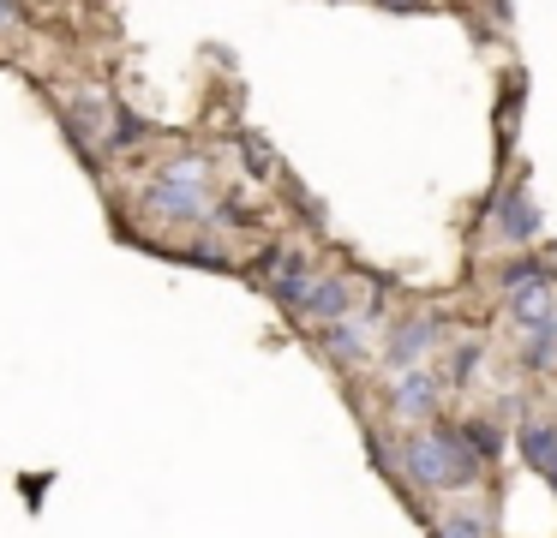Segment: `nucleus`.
Wrapping results in <instances>:
<instances>
[{
  "instance_id": "1",
  "label": "nucleus",
  "mask_w": 557,
  "mask_h": 538,
  "mask_svg": "<svg viewBox=\"0 0 557 538\" xmlns=\"http://www.w3.org/2000/svg\"><path fill=\"white\" fill-rule=\"evenodd\" d=\"M396 473L420 490H473L485 478V461L468 442V430L437 418V425H413L408 437H401Z\"/></svg>"
},
{
  "instance_id": "9",
  "label": "nucleus",
  "mask_w": 557,
  "mask_h": 538,
  "mask_svg": "<svg viewBox=\"0 0 557 538\" xmlns=\"http://www.w3.org/2000/svg\"><path fill=\"white\" fill-rule=\"evenodd\" d=\"M354 299H360L354 275H318V281L306 287V299H300V317H312V323H342V317H354Z\"/></svg>"
},
{
  "instance_id": "3",
  "label": "nucleus",
  "mask_w": 557,
  "mask_h": 538,
  "mask_svg": "<svg viewBox=\"0 0 557 538\" xmlns=\"http://www.w3.org/2000/svg\"><path fill=\"white\" fill-rule=\"evenodd\" d=\"M437 341H444V317H437V311H413V317H401L396 329L384 335V347H377V365H384L389 377H401V371H420L425 359H432Z\"/></svg>"
},
{
  "instance_id": "15",
  "label": "nucleus",
  "mask_w": 557,
  "mask_h": 538,
  "mask_svg": "<svg viewBox=\"0 0 557 538\" xmlns=\"http://www.w3.org/2000/svg\"><path fill=\"white\" fill-rule=\"evenodd\" d=\"M240 162H246V174H252V179H270V174H276V155H270L264 138H240Z\"/></svg>"
},
{
  "instance_id": "11",
  "label": "nucleus",
  "mask_w": 557,
  "mask_h": 538,
  "mask_svg": "<svg viewBox=\"0 0 557 538\" xmlns=\"http://www.w3.org/2000/svg\"><path fill=\"white\" fill-rule=\"evenodd\" d=\"M437 538H492V514L480 502H449L444 521H437Z\"/></svg>"
},
{
  "instance_id": "8",
  "label": "nucleus",
  "mask_w": 557,
  "mask_h": 538,
  "mask_svg": "<svg viewBox=\"0 0 557 538\" xmlns=\"http://www.w3.org/2000/svg\"><path fill=\"white\" fill-rule=\"evenodd\" d=\"M372 317H377V305L366 311V317L318 323V347H324L336 365H360V359H372Z\"/></svg>"
},
{
  "instance_id": "2",
  "label": "nucleus",
  "mask_w": 557,
  "mask_h": 538,
  "mask_svg": "<svg viewBox=\"0 0 557 538\" xmlns=\"http://www.w3.org/2000/svg\"><path fill=\"white\" fill-rule=\"evenodd\" d=\"M150 215H162V222L186 227V222H205L216 203H210V179H205V162L198 155H181V162H169L157 179H150L145 191Z\"/></svg>"
},
{
  "instance_id": "16",
  "label": "nucleus",
  "mask_w": 557,
  "mask_h": 538,
  "mask_svg": "<svg viewBox=\"0 0 557 538\" xmlns=\"http://www.w3.org/2000/svg\"><path fill=\"white\" fill-rule=\"evenodd\" d=\"M533 275H545V263H540V258H509L504 270H497V287H504V293H509V287L533 281Z\"/></svg>"
},
{
  "instance_id": "5",
  "label": "nucleus",
  "mask_w": 557,
  "mask_h": 538,
  "mask_svg": "<svg viewBox=\"0 0 557 538\" xmlns=\"http://www.w3.org/2000/svg\"><path fill=\"white\" fill-rule=\"evenodd\" d=\"M264 281H270V293H276L282 305L300 311L306 287H312L318 275H312V258H306V251H294V246H270V251H264Z\"/></svg>"
},
{
  "instance_id": "6",
  "label": "nucleus",
  "mask_w": 557,
  "mask_h": 538,
  "mask_svg": "<svg viewBox=\"0 0 557 538\" xmlns=\"http://www.w3.org/2000/svg\"><path fill=\"white\" fill-rule=\"evenodd\" d=\"M504 311H509V323H521V329H545V323H557V281L552 275H533V281L509 287Z\"/></svg>"
},
{
  "instance_id": "14",
  "label": "nucleus",
  "mask_w": 557,
  "mask_h": 538,
  "mask_svg": "<svg viewBox=\"0 0 557 538\" xmlns=\"http://www.w3.org/2000/svg\"><path fill=\"white\" fill-rule=\"evenodd\" d=\"M485 365V341H456V347H449V383H456V389H461V383H473V371H480Z\"/></svg>"
},
{
  "instance_id": "7",
  "label": "nucleus",
  "mask_w": 557,
  "mask_h": 538,
  "mask_svg": "<svg viewBox=\"0 0 557 538\" xmlns=\"http://www.w3.org/2000/svg\"><path fill=\"white\" fill-rule=\"evenodd\" d=\"M497 239H504V246H533V239H540V203H533L528 179H516V186L497 198Z\"/></svg>"
},
{
  "instance_id": "13",
  "label": "nucleus",
  "mask_w": 557,
  "mask_h": 538,
  "mask_svg": "<svg viewBox=\"0 0 557 538\" xmlns=\"http://www.w3.org/2000/svg\"><path fill=\"white\" fill-rule=\"evenodd\" d=\"M461 430H468V442L480 449V461L497 466V454H504V430H497L492 418H461Z\"/></svg>"
},
{
  "instance_id": "12",
  "label": "nucleus",
  "mask_w": 557,
  "mask_h": 538,
  "mask_svg": "<svg viewBox=\"0 0 557 538\" xmlns=\"http://www.w3.org/2000/svg\"><path fill=\"white\" fill-rule=\"evenodd\" d=\"M521 365L528 371H557V323H545V329H521Z\"/></svg>"
},
{
  "instance_id": "10",
  "label": "nucleus",
  "mask_w": 557,
  "mask_h": 538,
  "mask_svg": "<svg viewBox=\"0 0 557 538\" xmlns=\"http://www.w3.org/2000/svg\"><path fill=\"white\" fill-rule=\"evenodd\" d=\"M516 449H521V461H528L533 473L545 478V490L557 497V425H545V418H528V425L516 430Z\"/></svg>"
},
{
  "instance_id": "17",
  "label": "nucleus",
  "mask_w": 557,
  "mask_h": 538,
  "mask_svg": "<svg viewBox=\"0 0 557 538\" xmlns=\"http://www.w3.org/2000/svg\"><path fill=\"white\" fill-rule=\"evenodd\" d=\"M384 7H396V12H413V7H420V0H384Z\"/></svg>"
},
{
  "instance_id": "18",
  "label": "nucleus",
  "mask_w": 557,
  "mask_h": 538,
  "mask_svg": "<svg viewBox=\"0 0 557 538\" xmlns=\"http://www.w3.org/2000/svg\"><path fill=\"white\" fill-rule=\"evenodd\" d=\"M0 24H13V0H0Z\"/></svg>"
},
{
  "instance_id": "4",
  "label": "nucleus",
  "mask_w": 557,
  "mask_h": 538,
  "mask_svg": "<svg viewBox=\"0 0 557 538\" xmlns=\"http://www.w3.org/2000/svg\"><path fill=\"white\" fill-rule=\"evenodd\" d=\"M437 401H444V371L420 365V371L389 377V413L401 425H437Z\"/></svg>"
}]
</instances>
